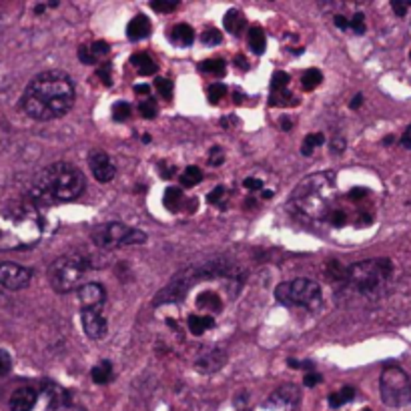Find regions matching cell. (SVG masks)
Returning <instances> with one entry per match:
<instances>
[{"mask_svg": "<svg viewBox=\"0 0 411 411\" xmlns=\"http://www.w3.org/2000/svg\"><path fill=\"white\" fill-rule=\"evenodd\" d=\"M197 305H199L201 309H211V311H219V309H221V299H219V295H215L213 291L201 293L199 297H197Z\"/></svg>", "mask_w": 411, "mask_h": 411, "instance_id": "27", "label": "cell"}, {"mask_svg": "<svg viewBox=\"0 0 411 411\" xmlns=\"http://www.w3.org/2000/svg\"><path fill=\"white\" fill-rule=\"evenodd\" d=\"M333 227H343L347 223V213L343 209H337V211L331 213V217L327 219Z\"/></svg>", "mask_w": 411, "mask_h": 411, "instance_id": "42", "label": "cell"}, {"mask_svg": "<svg viewBox=\"0 0 411 411\" xmlns=\"http://www.w3.org/2000/svg\"><path fill=\"white\" fill-rule=\"evenodd\" d=\"M281 127H283V131H291V120L283 119L281 120Z\"/></svg>", "mask_w": 411, "mask_h": 411, "instance_id": "58", "label": "cell"}, {"mask_svg": "<svg viewBox=\"0 0 411 411\" xmlns=\"http://www.w3.org/2000/svg\"><path fill=\"white\" fill-rule=\"evenodd\" d=\"M89 165H91V171H93L94 179L99 183H110L117 175V167L115 163L110 160V157L103 153V151H94L89 157Z\"/></svg>", "mask_w": 411, "mask_h": 411, "instance_id": "12", "label": "cell"}, {"mask_svg": "<svg viewBox=\"0 0 411 411\" xmlns=\"http://www.w3.org/2000/svg\"><path fill=\"white\" fill-rule=\"evenodd\" d=\"M96 75H99L101 80H103L106 87H108V84L113 82V80H110V63H103V65L99 67V70H96Z\"/></svg>", "mask_w": 411, "mask_h": 411, "instance_id": "45", "label": "cell"}, {"mask_svg": "<svg viewBox=\"0 0 411 411\" xmlns=\"http://www.w3.org/2000/svg\"><path fill=\"white\" fill-rule=\"evenodd\" d=\"M245 189H249V191H259V189H263V181L261 179H253V177H249V179H245Z\"/></svg>", "mask_w": 411, "mask_h": 411, "instance_id": "48", "label": "cell"}, {"mask_svg": "<svg viewBox=\"0 0 411 411\" xmlns=\"http://www.w3.org/2000/svg\"><path fill=\"white\" fill-rule=\"evenodd\" d=\"M367 189H363V186H355L353 191H349V199L351 201H359V199H365L367 197Z\"/></svg>", "mask_w": 411, "mask_h": 411, "instance_id": "49", "label": "cell"}, {"mask_svg": "<svg viewBox=\"0 0 411 411\" xmlns=\"http://www.w3.org/2000/svg\"><path fill=\"white\" fill-rule=\"evenodd\" d=\"M227 355L223 351H209L207 355H203V358L197 361V369L201 373H213V372H219L223 365H225Z\"/></svg>", "mask_w": 411, "mask_h": 411, "instance_id": "16", "label": "cell"}, {"mask_svg": "<svg viewBox=\"0 0 411 411\" xmlns=\"http://www.w3.org/2000/svg\"><path fill=\"white\" fill-rule=\"evenodd\" d=\"M82 317V329L91 337V339H103L108 331L105 317L101 315V311H80Z\"/></svg>", "mask_w": 411, "mask_h": 411, "instance_id": "14", "label": "cell"}, {"mask_svg": "<svg viewBox=\"0 0 411 411\" xmlns=\"http://www.w3.org/2000/svg\"><path fill=\"white\" fill-rule=\"evenodd\" d=\"M353 396H355V389H353L351 385H343L339 391H335V393L329 396V405H331V407H341L347 401H351Z\"/></svg>", "mask_w": 411, "mask_h": 411, "instance_id": "23", "label": "cell"}, {"mask_svg": "<svg viewBox=\"0 0 411 411\" xmlns=\"http://www.w3.org/2000/svg\"><path fill=\"white\" fill-rule=\"evenodd\" d=\"M151 8L153 11H159V13H172L175 8H177V2H151Z\"/></svg>", "mask_w": 411, "mask_h": 411, "instance_id": "44", "label": "cell"}, {"mask_svg": "<svg viewBox=\"0 0 411 411\" xmlns=\"http://www.w3.org/2000/svg\"><path fill=\"white\" fill-rule=\"evenodd\" d=\"M321 381V375L319 373H307L305 375V379H303V385H307V387H315V385Z\"/></svg>", "mask_w": 411, "mask_h": 411, "instance_id": "50", "label": "cell"}, {"mask_svg": "<svg viewBox=\"0 0 411 411\" xmlns=\"http://www.w3.org/2000/svg\"><path fill=\"white\" fill-rule=\"evenodd\" d=\"M337 203V179L335 172L323 171L317 175H309L299 185L293 189L289 209L291 213L309 223L327 221Z\"/></svg>", "mask_w": 411, "mask_h": 411, "instance_id": "2", "label": "cell"}, {"mask_svg": "<svg viewBox=\"0 0 411 411\" xmlns=\"http://www.w3.org/2000/svg\"><path fill=\"white\" fill-rule=\"evenodd\" d=\"M235 65H237V68H243V70H247V61H245V58H243V56H237V58H235Z\"/></svg>", "mask_w": 411, "mask_h": 411, "instance_id": "56", "label": "cell"}, {"mask_svg": "<svg viewBox=\"0 0 411 411\" xmlns=\"http://www.w3.org/2000/svg\"><path fill=\"white\" fill-rule=\"evenodd\" d=\"M37 399L39 393L32 387H18L8 399V407L11 411H32L37 405Z\"/></svg>", "mask_w": 411, "mask_h": 411, "instance_id": "15", "label": "cell"}, {"mask_svg": "<svg viewBox=\"0 0 411 411\" xmlns=\"http://www.w3.org/2000/svg\"><path fill=\"white\" fill-rule=\"evenodd\" d=\"M297 401H299V387L293 384L283 385V387H279L277 391L271 396V398L267 399L265 403V410H291L297 405Z\"/></svg>", "mask_w": 411, "mask_h": 411, "instance_id": "13", "label": "cell"}, {"mask_svg": "<svg viewBox=\"0 0 411 411\" xmlns=\"http://www.w3.org/2000/svg\"><path fill=\"white\" fill-rule=\"evenodd\" d=\"M155 87H157V91H159L160 96H165V99H171L172 94V82L169 79H157L155 82Z\"/></svg>", "mask_w": 411, "mask_h": 411, "instance_id": "39", "label": "cell"}, {"mask_svg": "<svg viewBox=\"0 0 411 411\" xmlns=\"http://www.w3.org/2000/svg\"><path fill=\"white\" fill-rule=\"evenodd\" d=\"M401 145L405 146V148H411V125L405 129V133L401 137Z\"/></svg>", "mask_w": 411, "mask_h": 411, "instance_id": "52", "label": "cell"}, {"mask_svg": "<svg viewBox=\"0 0 411 411\" xmlns=\"http://www.w3.org/2000/svg\"><path fill=\"white\" fill-rule=\"evenodd\" d=\"M333 151H337V153H339V151H343L345 146H343V141H341V139H337V141H335V139H333V146H331Z\"/></svg>", "mask_w": 411, "mask_h": 411, "instance_id": "55", "label": "cell"}, {"mask_svg": "<svg viewBox=\"0 0 411 411\" xmlns=\"http://www.w3.org/2000/svg\"><path fill=\"white\" fill-rule=\"evenodd\" d=\"M201 181H203V171H201L199 167H186L183 175H181V183L183 186H195L199 185Z\"/></svg>", "mask_w": 411, "mask_h": 411, "instance_id": "29", "label": "cell"}, {"mask_svg": "<svg viewBox=\"0 0 411 411\" xmlns=\"http://www.w3.org/2000/svg\"><path fill=\"white\" fill-rule=\"evenodd\" d=\"M171 40L177 44V46H191L193 44V40H195V32H193V28L189 27V25H177V27L171 28Z\"/></svg>", "mask_w": 411, "mask_h": 411, "instance_id": "19", "label": "cell"}, {"mask_svg": "<svg viewBox=\"0 0 411 411\" xmlns=\"http://www.w3.org/2000/svg\"><path fill=\"white\" fill-rule=\"evenodd\" d=\"M79 58H80V63H84V65H94V63H96L94 54L91 53V46H87V44L79 49Z\"/></svg>", "mask_w": 411, "mask_h": 411, "instance_id": "43", "label": "cell"}, {"mask_svg": "<svg viewBox=\"0 0 411 411\" xmlns=\"http://www.w3.org/2000/svg\"><path fill=\"white\" fill-rule=\"evenodd\" d=\"M201 70L207 72V75H213V77H223L225 75V61H221V58H209V61L201 63Z\"/></svg>", "mask_w": 411, "mask_h": 411, "instance_id": "26", "label": "cell"}, {"mask_svg": "<svg viewBox=\"0 0 411 411\" xmlns=\"http://www.w3.org/2000/svg\"><path fill=\"white\" fill-rule=\"evenodd\" d=\"M75 99L77 91L67 72L46 70L28 82L23 94V110L34 120L61 119L72 108Z\"/></svg>", "mask_w": 411, "mask_h": 411, "instance_id": "1", "label": "cell"}, {"mask_svg": "<svg viewBox=\"0 0 411 411\" xmlns=\"http://www.w3.org/2000/svg\"><path fill=\"white\" fill-rule=\"evenodd\" d=\"M106 301V291L101 283H87L79 287L80 311H101Z\"/></svg>", "mask_w": 411, "mask_h": 411, "instance_id": "11", "label": "cell"}, {"mask_svg": "<svg viewBox=\"0 0 411 411\" xmlns=\"http://www.w3.org/2000/svg\"><path fill=\"white\" fill-rule=\"evenodd\" d=\"M49 411H87L84 407H80V405H75L72 401H68V403H58V405H51Z\"/></svg>", "mask_w": 411, "mask_h": 411, "instance_id": "46", "label": "cell"}, {"mask_svg": "<svg viewBox=\"0 0 411 411\" xmlns=\"http://www.w3.org/2000/svg\"><path fill=\"white\" fill-rule=\"evenodd\" d=\"M363 411H372V410H363Z\"/></svg>", "mask_w": 411, "mask_h": 411, "instance_id": "60", "label": "cell"}, {"mask_svg": "<svg viewBox=\"0 0 411 411\" xmlns=\"http://www.w3.org/2000/svg\"><path fill=\"white\" fill-rule=\"evenodd\" d=\"M379 391L385 405L403 407L411 401V379L398 365H387L379 377Z\"/></svg>", "mask_w": 411, "mask_h": 411, "instance_id": "9", "label": "cell"}, {"mask_svg": "<svg viewBox=\"0 0 411 411\" xmlns=\"http://www.w3.org/2000/svg\"><path fill=\"white\" fill-rule=\"evenodd\" d=\"M32 279V271L18 263H0V285L6 289H25Z\"/></svg>", "mask_w": 411, "mask_h": 411, "instance_id": "10", "label": "cell"}, {"mask_svg": "<svg viewBox=\"0 0 411 411\" xmlns=\"http://www.w3.org/2000/svg\"><path fill=\"white\" fill-rule=\"evenodd\" d=\"M113 119L117 120V122H122V120L131 119V106L127 105V103H115L113 106Z\"/></svg>", "mask_w": 411, "mask_h": 411, "instance_id": "34", "label": "cell"}, {"mask_svg": "<svg viewBox=\"0 0 411 411\" xmlns=\"http://www.w3.org/2000/svg\"><path fill=\"white\" fill-rule=\"evenodd\" d=\"M225 94L227 87L223 82H213V84H209V103H211V105H217Z\"/></svg>", "mask_w": 411, "mask_h": 411, "instance_id": "32", "label": "cell"}, {"mask_svg": "<svg viewBox=\"0 0 411 411\" xmlns=\"http://www.w3.org/2000/svg\"><path fill=\"white\" fill-rule=\"evenodd\" d=\"M321 80H323L321 70H317V68H309V70L303 72V77H301V87H303L305 91H313V89H317L319 84H321Z\"/></svg>", "mask_w": 411, "mask_h": 411, "instance_id": "25", "label": "cell"}, {"mask_svg": "<svg viewBox=\"0 0 411 411\" xmlns=\"http://www.w3.org/2000/svg\"><path fill=\"white\" fill-rule=\"evenodd\" d=\"M108 51H110V46L106 44L105 40H96V42L91 44V53L94 54V58H96V61H99V58H103V56H106Z\"/></svg>", "mask_w": 411, "mask_h": 411, "instance_id": "37", "label": "cell"}, {"mask_svg": "<svg viewBox=\"0 0 411 411\" xmlns=\"http://www.w3.org/2000/svg\"><path fill=\"white\" fill-rule=\"evenodd\" d=\"M139 110H141V115L145 119H155V115H157V101L153 96H146L145 101L139 105Z\"/></svg>", "mask_w": 411, "mask_h": 411, "instance_id": "31", "label": "cell"}, {"mask_svg": "<svg viewBox=\"0 0 411 411\" xmlns=\"http://www.w3.org/2000/svg\"><path fill=\"white\" fill-rule=\"evenodd\" d=\"M223 27H225L227 32H231V34H241V32L247 28V18L243 16V13L235 11V8H231V11L225 14V18H223Z\"/></svg>", "mask_w": 411, "mask_h": 411, "instance_id": "18", "label": "cell"}, {"mask_svg": "<svg viewBox=\"0 0 411 411\" xmlns=\"http://www.w3.org/2000/svg\"><path fill=\"white\" fill-rule=\"evenodd\" d=\"M89 269L87 257L80 255H63L49 267V283L56 293H68L79 287Z\"/></svg>", "mask_w": 411, "mask_h": 411, "instance_id": "6", "label": "cell"}, {"mask_svg": "<svg viewBox=\"0 0 411 411\" xmlns=\"http://www.w3.org/2000/svg\"><path fill=\"white\" fill-rule=\"evenodd\" d=\"M325 143V137H323V133H313V134H307L305 141H303V146H301V153L305 155V157H309L317 146H321Z\"/></svg>", "mask_w": 411, "mask_h": 411, "instance_id": "30", "label": "cell"}, {"mask_svg": "<svg viewBox=\"0 0 411 411\" xmlns=\"http://www.w3.org/2000/svg\"><path fill=\"white\" fill-rule=\"evenodd\" d=\"M84 175L80 172L79 167L70 163H54L34 177L32 185L28 189V199L37 205H61V203H70L79 199L84 193Z\"/></svg>", "mask_w": 411, "mask_h": 411, "instance_id": "3", "label": "cell"}, {"mask_svg": "<svg viewBox=\"0 0 411 411\" xmlns=\"http://www.w3.org/2000/svg\"><path fill=\"white\" fill-rule=\"evenodd\" d=\"M263 197H265V199H269V197H273V193H271V191H263Z\"/></svg>", "mask_w": 411, "mask_h": 411, "instance_id": "59", "label": "cell"}, {"mask_svg": "<svg viewBox=\"0 0 411 411\" xmlns=\"http://www.w3.org/2000/svg\"><path fill=\"white\" fill-rule=\"evenodd\" d=\"M223 160H225L223 148L221 146H213L211 151H209V163H211L213 167H219V165H223Z\"/></svg>", "mask_w": 411, "mask_h": 411, "instance_id": "40", "label": "cell"}, {"mask_svg": "<svg viewBox=\"0 0 411 411\" xmlns=\"http://www.w3.org/2000/svg\"><path fill=\"white\" fill-rule=\"evenodd\" d=\"M215 325L213 317H199V315H191L189 317V329L193 335H203L207 329H211Z\"/></svg>", "mask_w": 411, "mask_h": 411, "instance_id": "24", "label": "cell"}, {"mask_svg": "<svg viewBox=\"0 0 411 411\" xmlns=\"http://www.w3.org/2000/svg\"><path fill=\"white\" fill-rule=\"evenodd\" d=\"M131 65H134V68L143 75V77H151L157 72V63L148 56L146 53H137L133 54L131 58Z\"/></svg>", "mask_w": 411, "mask_h": 411, "instance_id": "20", "label": "cell"}, {"mask_svg": "<svg viewBox=\"0 0 411 411\" xmlns=\"http://www.w3.org/2000/svg\"><path fill=\"white\" fill-rule=\"evenodd\" d=\"M393 265L389 259H369L347 267V281L367 297H379L391 279Z\"/></svg>", "mask_w": 411, "mask_h": 411, "instance_id": "5", "label": "cell"}, {"mask_svg": "<svg viewBox=\"0 0 411 411\" xmlns=\"http://www.w3.org/2000/svg\"><path fill=\"white\" fill-rule=\"evenodd\" d=\"M349 28H351L355 34H363V32H365V16L361 13L353 14L351 20H349Z\"/></svg>", "mask_w": 411, "mask_h": 411, "instance_id": "36", "label": "cell"}, {"mask_svg": "<svg viewBox=\"0 0 411 411\" xmlns=\"http://www.w3.org/2000/svg\"><path fill=\"white\" fill-rule=\"evenodd\" d=\"M11 369H13V358H11V353L4 351V349H0V377L8 375Z\"/></svg>", "mask_w": 411, "mask_h": 411, "instance_id": "35", "label": "cell"}, {"mask_svg": "<svg viewBox=\"0 0 411 411\" xmlns=\"http://www.w3.org/2000/svg\"><path fill=\"white\" fill-rule=\"evenodd\" d=\"M289 96L291 94L285 93V91H277V93H273V96L269 99V103L273 106H287L289 105Z\"/></svg>", "mask_w": 411, "mask_h": 411, "instance_id": "41", "label": "cell"}, {"mask_svg": "<svg viewBox=\"0 0 411 411\" xmlns=\"http://www.w3.org/2000/svg\"><path fill=\"white\" fill-rule=\"evenodd\" d=\"M91 377H93L94 384L106 385L110 379H113V365L110 361H101L99 365H94L93 372H91Z\"/></svg>", "mask_w": 411, "mask_h": 411, "instance_id": "22", "label": "cell"}, {"mask_svg": "<svg viewBox=\"0 0 411 411\" xmlns=\"http://www.w3.org/2000/svg\"><path fill=\"white\" fill-rule=\"evenodd\" d=\"M148 34H151V20L143 14L131 18V23L127 25V37L131 40H143Z\"/></svg>", "mask_w": 411, "mask_h": 411, "instance_id": "17", "label": "cell"}, {"mask_svg": "<svg viewBox=\"0 0 411 411\" xmlns=\"http://www.w3.org/2000/svg\"><path fill=\"white\" fill-rule=\"evenodd\" d=\"M181 205H183V193H181V189H172V186L167 189V193H165V207L169 211H179Z\"/></svg>", "mask_w": 411, "mask_h": 411, "instance_id": "28", "label": "cell"}, {"mask_svg": "<svg viewBox=\"0 0 411 411\" xmlns=\"http://www.w3.org/2000/svg\"><path fill=\"white\" fill-rule=\"evenodd\" d=\"M223 40V34L217 30V28H207L205 32H203V42L205 44H219Z\"/></svg>", "mask_w": 411, "mask_h": 411, "instance_id": "38", "label": "cell"}, {"mask_svg": "<svg viewBox=\"0 0 411 411\" xmlns=\"http://www.w3.org/2000/svg\"><path fill=\"white\" fill-rule=\"evenodd\" d=\"M333 20H335V27L343 28V30H345V28H349V20H347L345 16H341V14H337V16H335Z\"/></svg>", "mask_w": 411, "mask_h": 411, "instance_id": "53", "label": "cell"}, {"mask_svg": "<svg viewBox=\"0 0 411 411\" xmlns=\"http://www.w3.org/2000/svg\"><path fill=\"white\" fill-rule=\"evenodd\" d=\"M44 221L32 203L0 205V251H27L39 245Z\"/></svg>", "mask_w": 411, "mask_h": 411, "instance_id": "4", "label": "cell"}, {"mask_svg": "<svg viewBox=\"0 0 411 411\" xmlns=\"http://www.w3.org/2000/svg\"><path fill=\"white\" fill-rule=\"evenodd\" d=\"M249 46H251V51L255 54H263L267 49V39H265V32H263V28L261 27H253L249 30Z\"/></svg>", "mask_w": 411, "mask_h": 411, "instance_id": "21", "label": "cell"}, {"mask_svg": "<svg viewBox=\"0 0 411 411\" xmlns=\"http://www.w3.org/2000/svg\"><path fill=\"white\" fill-rule=\"evenodd\" d=\"M407 6H410L407 2H398V0H393V2H391V8L396 11L398 16H403V14L407 13Z\"/></svg>", "mask_w": 411, "mask_h": 411, "instance_id": "51", "label": "cell"}, {"mask_svg": "<svg viewBox=\"0 0 411 411\" xmlns=\"http://www.w3.org/2000/svg\"><path fill=\"white\" fill-rule=\"evenodd\" d=\"M275 299L283 305L313 309L321 303V289L311 279H293L279 285L275 289Z\"/></svg>", "mask_w": 411, "mask_h": 411, "instance_id": "8", "label": "cell"}, {"mask_svg": "<svg viewBox=\"0 0 411 411\" xmlns=\"http://www.w3.org/2000/svg\"><path fill=\"white\" fill-rule=\"evenodd\" d=\"M287 84H289V75H287V72H283V70H277V72L273 75V79H271V89H273V93H277V91H285V89H287Z\"/></svg>", "mask_w": 411, "mask_h": 411, "instance_id": "33", "label": "cell"}, {"mask_svg": "<svg viewBox=\"0 0 411 411\" xmlns=\"http://www.w3.org/2000/svg\"><path fill=\"white\" fill-rule=\"evenodd\" d=\"M148 91H151L148 84H137V87H134V93L137 94H145V96H148Z\"/></svg>", "mask_w": 411, "mask_h": 411, "instance_id": "54", "label": "cell"}, {"mask_svg": "<svg viewBox=\"0 0 411 411\" xmlns=\"http://www.w3.org/2000/svg\"><path fill=\"white\" fill-rule=\"evenodd\" d=\"M91 239L101 249H119L129 245H143L146 241V233L125 223H103L91 231Z\"/></svg>", "mask_w": 411, "mask_h": 411, "instance_id": "7", "label": "cell"}, {"mask_svg": "<svg viewBox=\"0 0 411 411\" xmlns=\"http://www.w3.org/2000/svg\"><path fill=\"white\" fill-rule=\"evenodd\" d=\"M225 193H227L225 186H217V189L213 191L211 195L207 197V201H209L211 205H219V203L223 201V197H225Z\"/></svg>", "mask_w": 411, "mask_h": 411, "instance_id": "47", "label": "cell"}, {"mask_svg": "<svg viewBox=\"0 0 411 411\" xmlns=\"http://www.w3.org/2000/svg\"><path fill=\"white\" fill-rule=\"evenodd\" d=\"M361 103H363V94H358V96L351 101V108H359V106H361Z\"/></svg>", "mask_w": 411, "mask_h": 411, "instance_id": "57", "label": "cell"}]
</instances>
